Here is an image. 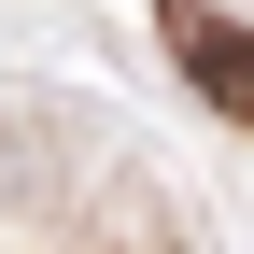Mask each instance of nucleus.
Masks as SVG:
<instances>
[{"label":"nucleus","mask_w":254,"mask_h":254,"mask_svg":"<svg viewBox=\"0 0 254 254\" xmlns=\"http://www.w3.org/2000/svg\"><path fill=\"white\" fill-rule=\"evenodd\" d=\"M170 57L198 71V99L226 113V127H254V28H226L212 0H170Z\"/></svg>","instance_id":"obj_1"}]
</instances>
